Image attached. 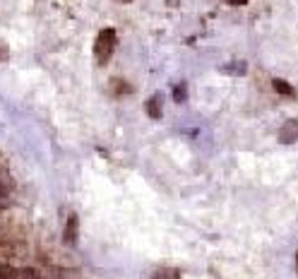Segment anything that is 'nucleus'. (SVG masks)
I'll list each match as a JSON object with an SVG mask.
<instances>
[{
    "label": "nucleus",
    "mask_w": 298,
    "mask_h": 279,
    "mask_svg": "<svg viewBox=\"0 0 298 279\" xmlns=\"http://www.w3.org/2000/svg\"><path fill=\"white\" fill-rule=\"evenodd\" d=\"M63 241L65 243H77V217L70 214L68 217V224H65V233H63Z\"/></svg>",
    "instance_id": "obj_3"
},
{
    "label": "nucleus",
    "mask_w": 298,
    "mask_h": 279,
    "mask_svg": "<svg viewBox=\"0 0 298 279\" xmlns=\"http://www.w3.org/2000/svg\"><path fill=\"white\" fill-rule=\"evenodd\" d=\"M3 56H8V51H5V48H0V60H3Z\"/></svg>",
    "instance_id": "obj_12"
},
{
    "label": "nucleus",
    "mask_w": 298,
    "mask_h": 279,
    "mask_svg": "<svg viewBox=\"0 0 298 279\" xmlns=\"http://www.w3.org/2000/svg\"><path fill=\"white\" fill-rule=\"evenodd\" d=\"M19 277L22 279H41V274L34 270V267H24V270L19 272Z\"/></svg>",
    "instance_id": "obj_8"
},
{
    "label": "nucleus",
    "mask_w": 298,
    "mask_h": 279,
    "mask_svg": "<svg viewBox=\"0 0 298 279\" xmlns=\"http://www.w3.org/2000/svg\"><path fill=\"white\" fill-rule=\"evenodd\" d=\"M272 87H274V92H276V94H282V96H289V99H293V96H298V94H296V89L291 87L289 82H284V80H274V82H272Z\"/></svg>",
    "instance_id": "obj_4"
},
{
    "label": "nucleus",
    "mask_w": 298,
    "mask_h": 279,
    "mask_svg": "<svg viewBox=\"0 0 298 279\" xmlns=\"http://www.w3.org/2000/svg\"><path fill=\"white\" fill-rule=\"evenodd\" d=\"M296 270H298V255H296Z\"/></svg>",
    "instance_id": "obj_13"
},
{
    "label": "nucleus",
    "mask_w": 298,
    "mask_h": 279,
    "mask_svg": "<svg viewBox=\"0 0 298 279\" xmlns=\"http://www.w3.org/2000/svg\"><path fill=\"white\" fill-rule=\"evenodd\" d=\"M0 279H17V270L12 265L0 263Z\"/></svg>",
    "instance_id": "obj_6"
},
{
    "label": "nucleus",
    "mask_w": 298,
    "mask_h": 279,
    "mask_svg": "<svg viewBox=\"0 0 298 279\" xmlns=\"http://www.w3.org/2000/svg\"><path fill=\"white\" fill-rule=\"evenodd\" d=\"M228 3H231V5H245L248 0H228Z\"/></svg>",
    "instance_id": "obj_11"
},
{
    "label": "nucleus",
    "mask_w": 298,
    "mask_h": 279,
    "mask_svg": "<svg viewBox=\"0 0 298 279\" xmlns=\"http://www.w3.org/2000/svg\"><path fill=\"white\" fill-rule=\"evenodd\" d=\"M3 200H8V188H5V185H0V202H3Z\"/></svg>",
    "instance_id": "obj_10"
},
{
    "label": "nucleus",
    "mask_w": 298,
    "mask_h": 279,
    "mask_svg": "<svg viewBox=\"0 0 298 279\" xmlns=\"http://www.w3.org/2000/svg\"><path fill=\"white\" fill-rule=\"evenodd\" d=\"M173 99H176V101H183V99H185V84L176 87V92H173Z\"/></svg>",
    "instance_id": "obj_9"
},
{
    "label": "nucleus",
    "mask_w": 298,
    "mask_h": 279,
    "mask_svg": "<svg viewBox=\"0 0 298 279\" xmlns=\"http://www.w3.org/2000/svg\"><path fill=\"white\" fill-rule=\"evenodd\" d=\"M279 142L282 144H293L298 142V120H286L279 130Z\"/></svg>",
    "instance_id": "obj_2"
},
{
    "label": "nucleus",
    "mask_w": 298,
    "mask_h": 279,
    "mask_svg": "<svg viewBox=\"0 0 298 279\" xmlns=\"http://www.w3.org/2000/svg\"><path fill=\"white\" fill-rule=\"evenodd\" d=\"M147 113L149 118H161V99L159 96H152L147 101Z\"/></svg>",
    "instance_id": "obj_5"
},
{
    "label": "nucleus",
    "mask_w": 298,
    "mask_h": 279,
    "mask_svg": "<svg viewBox=\"0 0 298 279\" xmlns=\"http://www.w3.org/2000/svg\"><path fill=\"white\" fill-rule=\"evenodd\" d=\"M154 279H181V272L178 270H159V272H154Z\"/></svg>",
    "instance_id": "obj_7"
},
{
    "label": "nucleus",
    "mask_w": 298,
    "mask_h": 279,
    "mask_svg": "<svg viewBox=\"0 0 298 279\" xmlns=\"http://www.w3.org/2000/svg\"><path fill=\"white\" fill-rule=\"evenodd\" d=\"M125 3H130V0H125Z\"/></svg>",
    "instance_id": "obj_14"
},
{
    "label": "nucleus",
    "mask_w": 298,
    "mask_h": 279,
    "mask_svg": "<svg viewBox=\"0 0 298 279\" xmlns=\"http://www.w3.org/2000/svg\"><path fill=\"white\" fill-rule=\"evenodd\" d=\"M113 48H116V32H113V29H103V32L96 36V44H94L96 60H99V63H109Z\"/></svg>",
    "instance_id": "obj_1"
}]
</instances>
